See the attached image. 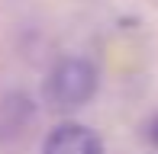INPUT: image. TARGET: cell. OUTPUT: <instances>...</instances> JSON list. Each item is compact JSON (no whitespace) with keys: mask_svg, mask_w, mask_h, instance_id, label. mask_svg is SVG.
Instances as JSON below:
<instances>
[{"mask_svg":"<svg viewBox=\"0 0 158 154\" xmlns=\"http://www.w3.org/2000/svg\"><path fill=\"white\" fill-rule=\"evenodd\" d=\"M97 93V67L87 58H61L45 77V103L58 113L81 109Z\"/></svg>","mask_w":158,"mask_h":154,"instance_id":"obj_1","label":"cell"},{"mask_svg":"<svg viewBox=\"0 0 158 154\" xmlns=\"http://www.w3.org/2000/svg\"><path fill=\"white\" fill-rule=\"evenodd\" d=\"M42 154H103V141L94 129L81 122H58L48 129Z\"/></svg>","mask_w":158,"mask_h":154,"instance_id":"obj_2","label":"cell"},{"mask_svg":"<svg viewBox=\"0 0 158 154\" xmlns=\"http://www.w3.org/2000/svg\"><path fill=\"white\" fill-rule=\"evenodd\" d=\"M145 138H148V141H152L155 148H158V113L148 119V125H145Z\"/></svg>","mask_w":158,"mask_h":154,"instance_id":"obj_3","label":"cell"}]
</instances>
